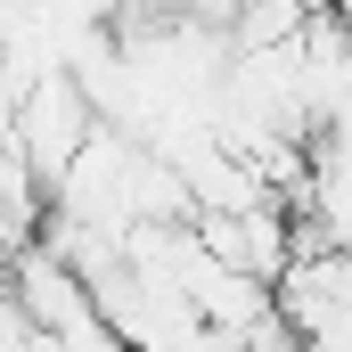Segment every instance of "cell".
Instances as JSON below:
<instances>
[{
	"label": "cell",
	"mask_w": 352,
	"mask_h": 352,
	"mask_svg": "<svg viewBox=\"0 0 352 352\" xmlns=\"http://www.w3.org/2000/svg\"><path fill=\"white\" fill-rule=\"evenodd\" d=\"M98 131L90 123V98L74 90V74H41V82H25V98H16V115H8V156L25 164V180L50 197L58 180H66V164L82 156V140Z\"/></svg>",
	"instance_id": "1"
}]
</instances>
